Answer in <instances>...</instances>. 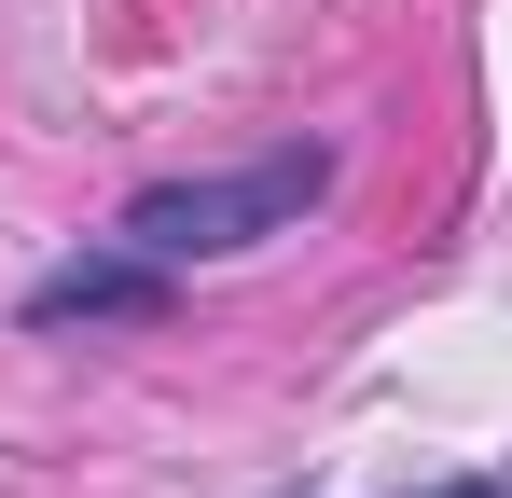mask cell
Masks as SVG:
<instances>
[{
  "label": "cell",
  "instance_id": "7a4b0ae2",
  "mask_svg": "<svg viewBox=\"0 0 512 498\" xmlns=\"http://www.w3.org/2000/svg\"><path fill=\"white\" fill-rule=\"evenodd\" d=\"M125 305H153V277H139V263H70V277H42V291H28V319H125Z\"/></svg>",
  "mask_w": 512,
  "mask_h": 498
},
{
  "label": "cell",
  "instance_id": "3957f363",
  "mask_svg": "<svg viewBox=\"0 0 512 498\" xmlns=\"http://www.w3.org/2000/svg\"><path fill=\"white\" fill-rule=\"evenodd\" d=\"M443 498H499V485H443Z\"/></svg>",
  "mask_w": 512,
  "mask_h": 498
},
{
  "label": "cell",
  "instance_id": "6da1fadb",
  "mask_svg": "<svg viewBox=\"0 0 512 498\" xmlns=\"http://www.w3.org/2000/svg\"><path fill=\"white\" fill-rule=\"evenodd\" d=\"M319 180H333L319 153H277V166H250V180H167V194L125 208V236L153 249V263H180V249H250V236H277V222H305Z\"/></svg>",
  "mask_w": 512,
  "mask_h": 498
}]
</instances>
